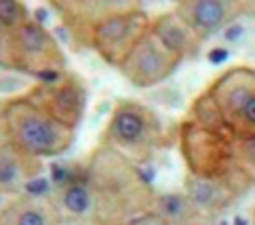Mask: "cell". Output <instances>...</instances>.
<instances>
[{"label":"cell","mask_w":255,"mask_h":225,"mask_svg":"<svg viewBox=\"0 0 255 225\" xmlns=\"http://www.w3.org/2000/svg\"><path fill=\"white\" fill-rule=\"evenodd\" d=\"M231 223H236V225H245V223H249V221H247L245 217H236V219H234V221H231Z\"/></svg>","instance_id":"obj_22"},{"label":"cell","mask_w":255,"mask_h":225,"mask_svg":"<svg viewBox=\"0 0 255 225\" xmlns=\"http://www.w3.org/2000/svg\"><path fill=\"white\" fill-rule=\"evenodd\" d=\"M210 96L216 103L220 118L231 134L245 138L253 134L255 125V92H253V70L251 68H236L216 81L210 90Z\"/></svg>","instance_id":"obj_3"},{"label":"cell","mask_w":255,"mask_h":225,"mask_svg":"<svg viewBox=\"0 0 255 225\" xmlns=\"http://www.w3.org/2000/svg\"><path fill=\"white\" fill-rule=\"evenodd\" d=\"M53 208L44 201H39V197H35V201L22 199L18 204L9 206L7 210L0 215V223L4 225H46L53 223L55 215Z\"/></svg>","instance_id":"obj_12"},{"label":"cell","mask_w":255,"mask_h":225,"mask_svg":"<svg viewBox=\"0 0 255 225\" xmlns=\"http://www.w3.org/2000/svg\"><path fill=\"white\" fill-rule=\"evenodd\" d=\"M26 22V9L20 0H0V31H13Z\"/></svg>","instance_id":"obj_16"},{"label":"cell","mask_w":255,"mask_h":225,"mask_svg":"<svg viewBox=\"0 0 255 225\" xmlns=\"http://www.w3.org/2000/svg\"><path fill=\"white\" fill-rule=\"evenodd\" d=\"M46 18H48V11H46L44 7L35 9V22H37V24H44V22H46Z\"/></svg>","instance_id":"obj_21"},{"label":"cell","mask_w":255,"mask_h":225,"mask_svg":"<svg viewBox=\"0 0 255 225\" xmlns=\"http://www.w3.org/2000/svg\"><path fill=\"white\" fill-rule=\"evenodd\" d=\"M20 175L22 171L15 149L11 147V151H0V193L15 188V184L20 182Z\"/></svg>","instance_id":"obj_15"},{"label":"cell","mask_w":255,"mask_h":225,"mask_svg":"<svg viewBox=\"0 0 255 225\" xmlns=\"http://www.w3.org/2000/svg\"><path fill=\"white\" fill-rule=\"evenodd\" d=\"M53 2H59V4H63V2H66V0H53Z\"/></svg>","instance_id":"obj_23"},{"label":"cell","mask_w":255,"mask_h":225,"mask_svg":"<svg viewBox=\"0 0 255 225\" xmlns=\"http://www.w3.org/2000/svg\"><path fill=\"white\" fill-rule=\"evenodd\" d=\"M61 201L70 215L74 217H85L92 206V193L88 188V182H70L63 186Z\"/></svg>","instance_id":"obj_14"},{"label":"cell","mask_w":255,"mask_h":225,"mask_svg":"<svg viewBox=\"0 0 255 225\" xmlns=\"http://www.w3.org/2000/svg\"><path fill=\"white\" fill-rule=\"evenodd\" d=\"M227 195H229L227 188L220 184V180L194 175L185 182V197H188L190 206L194 210H203V212L220 210L229 201Z\"/></svg>","instance_id":"obj_11"},{"label":"cell","mask_w":255,"mask_h":225,"mask_svg":"<svg viewBox=\"0 0 255 225\" xmlns=\"http://www.w3.org/2000/svg\"><path fill=\"white\" fill-rule=\"evenodd\" d=\"M155 212L166 223H181V221H188L194 215V208L190 206L185 195L164 193V195H157V199H155Z\"/></svg>","instance_id":"obj_13"},{"label":"cell","mask_w":255,"mask_h":225,"mask_svg":"<svg viewBox=\"0 0 255 225\" xmlns=\"http://www.w3.org/2000/svg\"><path fill=\"white\" fill-rule=\"evenodd\" d=\"M24 190L28 197H46L50 190V182L46 180V177H31L26 184H24Z\"/></svg>","instance_id":"obj_18"},{"label":"cell","mask_w":255,"mask_h":225,"mask_svg":"<svg viewBox=\"0 0 255 225\" xmlns=\"http://www.w3.org/2000/svg\"><path fill=\"white\" fill-rule=\"evenodd\" d=\"M231 0H183L177 15L196 33V37H210L231 18Z\"/></svg>","instance_id":"obj_9"},{"label":"cell","mask_w":255,"mask_h":225,"mask_svg":"<svg viewBox=\"0 0 255 225\" xmlns=\"http://www.w3.org/2000/svg\"><path fill=\"white\" fill-rule=\"evenodd\" d=\"M150 129H157L153 114L137 103H120L109 123V140L123 149H137L148 144Z\"/></svg>","instance_id":"obj_8"},{"label":"cell","mask_w":255,"mask_h":225,"mask_svg":"<svg viewBox=\"0 0 255 225\" xmlns=\"http://www.w3.org/2000/svg\"><path fill=\"white\" fill-rule=\"evenodd\" d=\"M148 31V20L140 11L109 13L96 20L92 26V44L103 59L109 63H120L131 46Z\"/></svg>","instance_id":"obj_6"},{"label":"cell","mask_w":255,"mask_h":225,"mask_svg":"<svg viewBox=\"0 0 255 225\" xmlns=\"http://www.w3.org/2000/svg\"><path fill=\"white\" fill-rule=\"evenodd\" d=\"M223 35H225V42L238 44L242 37H245V24H240V22H231V24L225 26Z\"/></svg>","instance_id":"obj_19"},{"label":"cell","mask_w":255,"mask_h":225,"mask_svg":"<svg viewBox=\"0 0 255 225\" xmlns=\"http://www.w3.org/2000/svg\"><path fill=\"white\" fill-rule=\"evenodd\" d=\"M227 59H229V48H225V46H216V48H212L210 53H207V61L214 63V66L225 63Z\"/></svg>","instance_id":"obj_20"},{"label":"cell","mask_w":255,"mask_h":225,"mask_svg":"<svg viewBox=\"0 0 255 225\" xmlns=\"http://www.w3.org/2000/svg\"><path fill=\"white\" fill-rule=\"evenodd\" d=\"M153 33L159 37V42L170 48L172 53L177 55H188L190 50L196 48V33L190 28L185 22L179 18L177 13H170V15H161L159 20L153 22Z\"/></svg>","instance_id":"obj_10"},{"label":"cell","mask_w":255,"mask_h":225,"mask_svg":"<svg viewBox=\"0 0 255 225\" xmlns=\"http://www.w3.org/2000/svg\"><path fill=\"white\" fill-rule=\"evenodd\" d=\"M26 99L33 105H37L42 112L48 114L50 118H55L57 123L72 129V127H77L81 114H83L85 92L79 79L61 77L55 83H46L35 88V92H31Z\"/></svg>","instance_id":"obj_7"},{"label":"cell","mask_w":255,"mask_h":225,"mask_svg":"<svg viewBox=\"0 0 255 225\" xmlns=\"http://www.w3.org/2000/svg\"><path fill=\"white\" fill-rule=\"evenodd\" d=\"M9 33V55L13 57V63H11L13 68L28 74L44 70V68H59L61 70L63 57L53 35L44 31L42 24H37L35 20H26Z\"/></svg>","instance_id":"obj_5"},{"label":"cell","mask_w":255,"mask_h":225,"mask_svg":"<svg viewBox=\"0 0 255 225\" xmlns=\"http://www.w3.org/2000/svg\"><path fill=\"white\" fill-rule=\"evenodd\" d=\"M4 125L11 147L28 158L59 155L72 144L70 129L50 118L28 99L13 101L4 109Z\"/></svg>","instance_id":"obj_1"},{"label":"cell","mask_w":255,"mask_h":225,"mask_svg":"<svg viewBox=\"0 0 255 225\" xmlns=\"http://www.w3.org/2000/svg\"><path fill=\"white\" fill-rule=\"evenodd\" d=\"M179 61H181V55L166 48L153 31H146L131 46V50L118 66L133 85L150 88V85L159 83L161 79H166L177 68Z\"/></svg>","instance_id":"obj_4"},{"label":"cell","mask_w":255,"mask_h":225,"mask_svg":"<svg viewBox=\"0 0 255 225\" xmlns=\"http://www.w3.org/2000/svg\"><path fill=\"white\" fill-rule=\"evenodd\" d=\"M229 129H216L205 127L201 123H192L183 127L181 147L185 162L190 171L199 177H212V180H225L231 164V140L227 138Z\"/></svg>","instance_id":"obj_2"},{"label":"cell","mask_w":255,"mask_h":225,"mask_svg":"<svg viewBox=\"0 0 255 225\" xmlns=\"http://www.w3.org/2000/svg\"><path fill=\"white\" fill-rule=\"evenodd\" d=\"M77 166H68L63 162H53L50 164V184L53 186L63 188L66 184H70L74 177H77Z\"/></svg>","instance_id":"obj_17"}]
</instances>
